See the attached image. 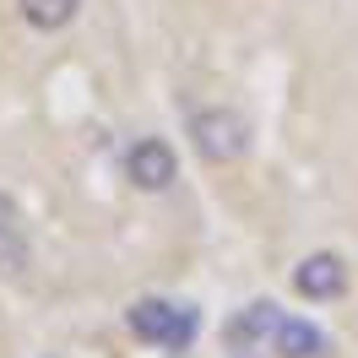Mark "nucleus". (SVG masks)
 <instances>
[{"mask_svg":"<svg viewBox=\"0 0 358 358\" xmlns=\"http://www.w3.org/2000/svg\"><path fill=\"white\" fill-rule=\"evenodd\" d=\"M11 234H17V201H11V196H0V245H6Z\"/></svg>","mask_w":358,"mask_h":358,"instance_id":"6e6552de","label":"nucleus"},{"mask_svg":"<svg viewBox=\"0 0 358 358\" xmlns=\"http://www.w3.org/2000/svg\"><path fill=\"white\" fill-rule=\"evenodd\" d=\"M293 288L304 293V299H336V293L348 288V266L336 261V255H304L299 266H293Z\"/></svg>","mask_w":358,"mask_h":358,"instance_id":"20e7f679","label":"nucleus"},{"mask_svg":"<svg viewBox=\"0 0 358 358\" xmlns=\"http://www.w3.org/2000/svg\"><path fill=\"white\" fill-rule=\"evenodd\" d=\"M125 174H131L136 190H169L174 174H179L174 147H169V141H152V136H147V141H136L131 157H125Z\"/></svg>","mask_w":358,"mask_h":358,"instance_id":"7ed1b4c3","label":"nucleus"},{"mask_svg":"<svg viewBox=\"0 0 358 358\" xmlns=\"http://www.w3.org/2000/svg\"><path fill=\"white\" fill-rule=\"evenodd\" d=\"M277 304H250V310H239L234 315V326H228V336L239 342V348H250V342H261V336H271L277 331Z\"/></svg>","mask_w":358,"mask_h":358,"instance_id":"423d86ee","label":"nucleus"},{"mask_svg":"<svg viewBox=\"0 0 358 358\" xmlns=\"http://www.w3.org/2000/svg\"><path fill=\"white\" fill-rule=\"evenodd\" d=\"M271 342H277V353H282V358H320V348H326L310 320H293V315H282V320H277Z\"/></svg>","mask_w":358,"mask_h":358,"instance_id":"39448f33","label":"nucleus"},{"mask_svg":"<svg viewBox=\"0 0 358 358\" xmlns=\"http://www.w3.org/2000/svg\"><path fill=\"white\" fill-rule=\"evenodd\" d=\"M234 358H255V348H239V353H234Z\"/></svg>","mask_w":358,"mask_h":358,"instance_id":"1a4fd4ad","label":"nucleus"},{"mask_svg":"<svg viewBox=\"0 0 358 358\" xmlns=\"http://www.w3.org/2000/svg\"><path fill=\"white\" fill-rule=\"evenodd\" d=\"M190 136L206 163H239L250 152V120L239 109H201L190 120Z\"/></svg>","mask_w":358,"mask_h":358,"instance_id":"f257e3e1","label":"nucleus"},{"mask_svg":"<svg viewBox=\"0 0 358 358\" xmlns=\"http://www.w3.org/2000/svg\"><path fill=\"white\" fill-rule=\"evenodd\" d=\"M22 6V17L33 27H44V33H55V27H66L76 11H82V0H17Z\"/></svg>","mask_w":358,"mask_h":358,"instance_id":"0eeeda50","label":"nucleus"},{"mask_svg":"<svg viewBox=\"0 0 358 358\" xmlns=\"http://www.w3.org/2000/svg\"><path fill=\"white\" fill-rule=\"evenodd\" d=\"M131 331L141 336V342H152V348H169V353H179L190 336H196V310H185V304H169V299H141V304H131Z\"/></svg>","mask_w":358,"mask_h":358,"instance_id":"f03ea898","label":"nucleus"}]
</instances>
